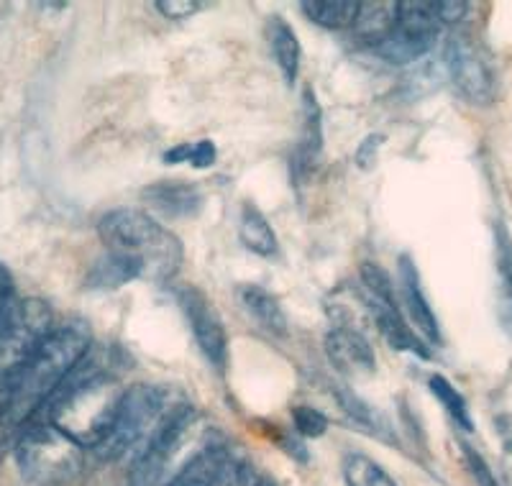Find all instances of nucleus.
I'll list each match as a JSON object with an SVG mask.
<instances>
[{
  "mask_svg": "<svg viewBox=\"0 0 512 486\" xmlns=\"http://www.w3.org/2000/svg\"><path fill=\"white\" fill-rule=\"evenodd\" d=\"M105 351H88L85 359L64 379L44 415L54 428L62 430L82 448H98L116 425L126 389L113 371V361Z\"/></svg>",
  "mask_w": 512,
  "mask_h": 486,
  "instance_id": "1",
  "label": "nucleus"
},
{
  "mask_svg": "<svg viewBox=\"0 0 512 486\" xmlns=\"http://www.w3.org/2000/svg\"><path fill=\"white\" fill-rule=\"evenodd\" d=\"M90 343H93L90 328L82 320L54 325L47 338L31 353L24 371L18 374L11 402L0 415V425L8 430H24L49 405V400L57 394L64 379L75 371V366L85 359Z\"/></svg>",
  "mask_w": 512,
  "mask_h": 486,
  "instance_id": "2",
  "label": "nucleus"
},
{
  "mask_svg": "<svg viewBox=\"0 0 512 486\" xmlns=\"http://www.w3.org/2000/svg\"><path fill=\"white\" fill-rule=\"evenodd\" d=\"M98 233L105 249L139 261L144 267V279L164 282L175 277L182 267V243L144 210H111L100 218Z\"/></svg>",
  "mask_w": 512,
  "mask_h": 486,
  "instance_id": "3",
  "label": "nucleus"
},
{
  "mask_svg": "<svg viewBox=\"0 0 512 486\" xmlns=\"http://www.w3.org/2000/svg\"><path fill=\"white\" fill-rule=\"evenodd\" d=\"M18 471L34 486L70 484L82 471V446L54 428L44 412L31 420L18 438L16 446Z\"/></svg>",
  "mask_w": 512,
  "mask_h": 486,
  "instance_id": "4",
  "label": "nucleus"
},
{
  "mask_svg": "<svg viewBox=\"0 0 512 486\" xmlns=\"http://www.w3.org/2000/svg\"><path fill=\"white\" fill-rule=\"evenodd\" d=\"M172 392L162 384H131L123 397L121 412L108 438L95 448V456L103 461H118L128 451H139L152 438L167 412L175 407Z\"/></svg>",
  "mask_w": 512,
  "mask_h": 486,
  "instance_id": "5",
  "label": "nucleus"
},
{
  "mask_svg": "<svg viewBox=\"0 0 512 486\" xmlns=\"http://www.w3.org/2000/svg\"><path fill=\"white\" fill-rule=\"evenodd\" d=\"M198 412L187 402H175V407L167 412L152 438L136 451L131 471H128V484L131 486H164L169 479H175V463L185 451L187 440L198 433Z\"/></svg>",
  "mask_w": 512,
  "mask_h": 486,
  "instance_id": "6",
  "label": "nucleus"
},
{
  "mask_svg": "<svg viewBox=\"0 0 512 486\" xmlns=\"http://www.w3.org/2000/svg\"><path fill=\"white\" fill-rule=\"evenodd\" d=\"M52 328V310L47 302L21 300L11 323L0 330V415L11 402L18 374Z\"/></svg>",
  "mask_w": 512,
  "mask_h": 486,
  "instance_id": "7",
  "label": "nucleus"
},
{
  "mask_svg": "<svg viewBox=\"0 0 512 486\" xmlns=\"http://www.w3.org/2000/svg\"><path fill=\"white\" fill-rule=\"evenodd\" d=\"M361 282L367 287V307L372 313L374 325L379 328V333L384 336V341L390 343L395 351H408L420 359H428L431 351L425 346V341H420L413 333L405 318H402L400 307L395 300V287H392L390 274L384 272L379 264H364L361 267Z\"/></svg>",
  "mask_w": 512,
  "mask_h": 486,
  "instance_id": "8",
  "label": "nucleus"
},
{
  "mask_svg": "<svg viewBox=\"0 0 512 486\" xmlns=\"http://www.w3.org/2000/svg\"><path fill=\"white\" fill-rule=\"evenodd\" d=\"M438 18L433 13V3L423 0H402L397 13V26L392 34L374 49L377 57L390 64H413L431 54L438 39Z\"/></svg>",
  "mask_w": 512,
  "mask_h": 486,
  "instance_id": "9",
  "label": "nucleus"
},
{
  "mask_svg": "<svg viewBox=\"0 0 512 486\" xmlns=\"http://www.w3.org/2000/svg\"><path fill=\"white\" fill-rule=\"evenodd\" d=\"M443 62H446L448 80L454 82L461 98L474 105L492 103V98H495V72H492V64L484 57L482 49L469 36H454L448 41Z\"/></svg>",
  "mask_w": 512,
  "mask_h": 486,
  "instance_id": "10",
  "label": "nucleus"
},
{
  "mask_svg": "<svg viewBox=\"0 0 512 486\" xmlns=\"http://www.w3.org/2000/svg\"><path fill=\"white\" fill-rule=\"evenodd\" d=\"M177 302H180L182 313H185L187 323L192 328L195 343L200 346L205 359L216 366L218 371L226 369L228 361V336L226 328L221 323V315L213 307V302L198 290V287H180L175 292Z\"/></svg>",
  "mask_w": 512,
  "mask_h": 486,
  "instance_id": "11",
  "label": "nucleus"
},
{
  "mask_svg": "<svg viewBox=\"0 0 512 486\" xmlns=\"http://www.w3.org/2000/svg\"><path fill=\"white\" fill-rule=\"evenodd\" d=\"M164 486H256L251 471L236 463L223 446H208L169 479Z\"/></svg>",
  "mask_w": 512,
  "mask_h": 486,
  "instance_id": "12",
  "label": "nucleus"
},
{
  "mask_svg": "<svg viewBox=\"0 0 512 486\" xmlns=\"http://www.w3.org/2000/svg\"><path fill=\"white\" fill-rule=\"evenodd\" d=\"M326 356L338 374L349 379H369L377 371L374 348L364 333L346 323H338L328 330Z\"/></svg>",
  "mask_w": 512,
  "mask_h": 486,
  "instance_id": "13",
  "label": "nucleus"
},
{
  "mask_svg": "<svg viewBox=\"0 0 512 486\" xmlns=\"http://www.w3.org/2000/svg\"><path fill=\"white\" fill-rule=\"evenodd\" d=\"M323 151V118H320V105L310 87L303 93V126H300V139L292 151V180H308L313 169L320 162Z\"/></svg>",
  "mask_w": 512,
  "mask_h": 486,
  "instance_id": "14",
  "label": "nucleus"
},
{
  "mask_svg": "<svg viewBox=\"0 0 512 486\" xmlns=\"http://www.w3.org/2000/svg\"><path fill=\"white\" fill-rule=\"evenodd\" d=\"M397 269H400V295L405 307H408L410 320H413L415 328L423 333L425 343H436V346H441V328H438V320L436 313H433L431 302L425 300L418 267H415L410 256H400V267Z\"/></svg>",
  "mask_w": 512,
  "mask_h": 486,
  "instance_id": "15",
  "label": "nucleus"
},
{
  "mask_svg": "<svg viewBox=\"0 0 512 486\" xmlns=\"http://www.w3.org/2000/svg\"><path fill=\"white\" fill-rule=\"evenodd\" d=\"M144 203L167 218H195L203 208V192L192 182H154L141 192Z\"/></svg>",
  "mask_w": 512,
  "mask_h": 486,
  "instance_id": "16",
  "label": "nucleus"
},
{
  "mask_svg": "<svg viewBox=\"0 0 512 486\" xmlns=\"http://www.w3.org/2000/svg\"><path fill=\"white\" fill-rule=\"evenodd\" d=\"M239 297V305L244 307L246 315L254 320L259 328H264L272 336H287V315L282 310L280 300L274 295H269L264 287L259 284H241L236 290Z\"/></svg>",
  "mask_w": 512,
  "mask_h": 486,
  "instance_id": "17",
  "label": "nucleus"
},
{
  "mask_svg": "<svg viewBox=\"0 0 512 486\" xmlns=\"http://www.w3.org/2000/svg\"><path fill=\"white\" fill-rule=\"evenodd\" d=\"M397 13H400V3H392V0L361 3L359 16H356L354 26H351V34H354L361 44L377 49L397 26Z\"/></svg>",
  "mask_w": 512,
  "mask_h": 486,
  "instance_id": "18",
  "label": "nucleus"
},
{
  "mask_svg": "<svg viewBox=\"0 0 512 486\" xmlns=\"http://www.w3.org/2000/svg\"><path fill=\"white\" fill-rule=\"evenodd\" d=\"M267 36L274 62L280 67L287 85H292L297 80V72H300V59H303V47H300L295 31H292V26L287 24L285 18L274 16L267 26Z\"/></svg>",
  "mask_w": 512,
  "mask_h": 486,
  "instance_id": "19",
  "label": "nucleus"
},
{
  "mask_svg": "<svg viewBox=\"0 0 512 486\" xmlns=\"http://www.w3.org/2000/svg\"><path fill=\"white\" fill-rule=\"evenodd\" d=\"M239 238L246 249L256 256H264V259H272L277 254V233L269 226L267 215L256 208L254 203H244L239 215Z\"/></svg>",
  "mask_w": 512,
  "mask_h": 486,
  "instance_id": "20",
  "label": "nucleus"
},
{
  "mask_svg": "<svg viewBox=\"0 0 512 486\" xmlns=\"http://www.w3.org/2000/svg\"><path fill=\"white\" fill-rule=\"evenodd\" d=\"M136 279H144V267H141L139 261L131 259V256L108 251L90 269L88 284L90 287H98V290H118L123 284L136 282Z\"/></svg>",
  "mask_w": 512,
  "mask_h": 486,
  "instance_id": "21",
  "label": "nucleus"
},
{
  "mask_svg": "<svg viewBox=\"0 0 512 486\" xmlns=\"http://www.w3.org/2000/svg\"><path fill=\"white\" fill-rule=\"evenodd\" d=\"M361 3L356 0H303L300 11L328 31H344L351 29L359 16Z\"/></svg>",
  "mask_w": 512,
  "mask_h": 486,
  "instance_id": "22",
  "label": "nucleus"
},
{
  "mask_svg": "<svg viewBox=\"0 0 512 486\" xmlns=\"http://www.w3.org/2000/svg\"><path fill=\"white\" fill-rule=\"evenodd\" d=\"M336 397H338V405H341V410H344L356 425H361V428H367L372 435H377V438L392 443L390 420H387V417H384L377 407H372L369 402H364L361 397H356L351 389H344V387L336 389Z\"/></svg>",
  "mask_w": 512,
  "mask_h": 486,
  "instance_id": "23",
  "label": "nucleus"
},
{
  "mask_svg": "<svg viewBox=\"0 0 512 486\" xmlns=\"http://www.w3.org/2000/svg\"><path fill=\"white\" fill-rule=\"evenodd\" d=\"M495 256L500 272V315L502 325L512 338V241L502 226L495 231Z\"/></svg>",
  "mask_w": 512,
  "mask_h": 486,
  "instance_id": "24",
  "label": "nucleus"
},
{
  "mask_svg": "<svg viewBox=\"0 0 512 486\" xmlns=\"http://www.w3.org/2000/svg\"><path fill=\"white\" fill-rule=\"evenodd\" d=\"M344 481L346 486H397V481L364 453H349L344 458Z\"/></svg>",
  "mask_w": 512,
  "mask_h": 486,
  "instance_id": "25",
  "label": "nucleus"
},
{
  "mask_svg": "<svg viewBox=\"0 0 512 486\" xmlns=\"http://www.w3.org/2000/svg\"><path fill=\"white\" fill-rule=\"evenodd\" d=\"M428 389L436 394V400L441 402L443 410L454 417L461 428L472 430V415H469V407H466L464 397L454 389V384L448 382L446 377H441V374H433V377L428 379Z\"/></svg>",
  "mask_w": 512,
  "mask_h": 486,
  "instance_id": "26",
  "label": "nucleus"
},
{
  "mask_svg": "<svg viewBox=\"0 0 512 486\" xmlns=\"http://www.w3.org/2000/svg\"><path fill=\"white\" fill-rule=\"evenodd\" d=\"M292 420H295V428L305 435V438H318L328 430V420L323 412H318L315 407L297 405L292 410Z\"/></svg>",
  "mask_w": 512,
  "mask_h": 486,
  "instance_id": "27",
  "label": "nucleus"
},
{
  "mask_svg": "<svg viewBox=\"0 0 512 486\" xmlns=\"http://www.w3.org/2000/svg\"><path fill=\"white\" fill-rule=\"evenodd\" d=\"M18 305H21V300H18L16 292H13L11 279H8V274L0 269V330L11 323V318L16 315V310H18Z\"/></svg>",
  "mask_w": 512,
  "mask_h": 486,
  "instance_id": "28",
  "label": "nucleus"
},
{
  "mask_svg": "<svg viewBox=\"0 0 512 486\" xmlns=\"http://www.w3.org/2000/svg\"><path fill=\"white\" fill-rule=\"evenodd\" d=\"M384 141H387V136L384 134H369L367 139L361 141L359 149H356L354 154L356 167L364 169V172L374 169V164H377V157H379V146H382Z\"/></svg>",
  "mask_w": 512,
  "mask_h": 486,
  "instance_id": "29",
  "label": "nucleus"
},
{
  "mask_svg": "<svg viewBox=\"0 0 512 486\" xmlns=\"http://www.w3.org/2000/svg\"><path fill=\"white\" fill-rule=\"evenodd\" d=\"M466 11H469V3H464V0H438V3H433L438 24H459L466 18Z\"/></svg>",
  "mask_w": 512,
  "mask_h": 486,
  "instance_id": "30",
  "label": "nucleus"
},
{
  "mask_svg": "<svg viewBox=\"0 0 512 486\" xmlns=\"http://www.w3.org/2000/svg\"><path fill=\"white\" fill-rule=\"evenodd\" d=\"M154 6L167 18H187L192 13H198L203 3H198V0H157Z\"/></svg>",
  "mask_w": 512,
  "mask_h": 486,
  "instance_id": "31",
  "label": "nucleus"
},
{
  "mask_svg": "<svg viewBox=\"0 0 512 486\" xmlns=\"http://www.w3.org/2000/svg\"><path fill=\"white\" fill-rule=\"evenodd\" d=\"M216 154H218L216 144L208 139H203V141H198V144H192L190 164L195 169H208L210 164H216Z\"/></svg>",
  "mask_w": 512,
  "mask_h": 486,
  "instance_id": "32",
  "label": "nucleus"
},
{
  "mask_svg": "<svg viewBox=\"0 0 512 486\" xmlns=\"http://www.w3.org/2000/svg\"><path fill=\"white\" fill-rule=\"evenodd\" d=\"M192 159V146L190 144H180L175 149L164 151L162 162L164 164H182V162H190Z\"/></svg>",
  "mask_w": 512,
  "mask_h": 486,
  "instance_id": "33",
  "label": "nucleus"
},
{
  "mask_svg": "<svg viewBox=\"0 0 512 486\" xmlns=\"http://www.w3.org/2000/svg\"><path fill=\"white\" fill-rule=\"evenodd\" d=\"M256 486H272V484H256Z\"/></svg>",
  "mask_w": 512,
  "mask_h": 486,
  "instance_id": "34",
  "label": "nucleus"
}]
</instances>
